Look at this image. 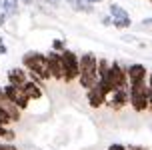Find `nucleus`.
Segmentation results:
<instances>
[{
	"mask_svg": "<svg viewBox=\"0 0 152 150\" xmlns=\"http://www.w3.org/2000/svg\"><path fill=\"white\" fill-rule=\"evenodd\" d=\"M22 68L28 72V80L32 82H44L50 80V70L46 64V54L38 52V50H30L22 56Z\"/></svg>",
	"mask_w": 152,
	"mask_h": 150,
	"instance_id": "1",
	"label": "nucleus"
},
{
	"mask_svg": "<svg viewBox=\"0 0 152 150\" xmlns=\"http://www.w3.org/2000/svg\"><path fill=\"white\" fill-rule=\"evenodd\" d=\"M78 66H80V74H78V82L84 90H90L92 86L98 84V58L92 52H84L78 56Z\"/></svg>",
	"mask_w": 152,
	"mask_h": 150,
	"instance_id": "2",
	"label": "nucleus"
},
{
	"mask_svg": "<svg viewBox=\"0 0 152 150\" xmlns=\"http://www.w3.org/2000/svg\"><path fill=\"white\" fill-rule=\"evenodd\" d=\"M128 104L136 112H144L150 108L148 106V84H146V80L128 84Z\"/></svg>",
	"mask_w": 152,
	"mask_h": 150,
	"instance_id": "3",
	"label": "nucleus"
},
{
	"mask_svg": "<svg viewBox=\"0 0 152 150\" xmlns=\"http://www.w3.org/2000/svg\"><path fill=\"white\" fill-rule=\"evenodd\" d=\"M60 64H62V80L64 82H74L78 80L80 74V66H78V54H74L72 50H64L60 52Z\"/></svg>",
	"mask_w": 152,
	"mask_h": 150,
	"instance_id": "4",
	"label": "nucleus"
},
{
	"mask_svg": "<svg viewBox=\"0 0 152 150\" xmlns=\"http://www.w3.org/2000/svg\"><path fill=\"white\" fill-rule=\"evenodd\" d=\"M2 90H4V98H6L8 102H12V104L22 112V110H26L28 108V104H30V100L26 98V94L22 92V88H18V86H12V84H6V86H2Z\"/></svg>",
	"mask_w": 152,
	"mask_h": 150,
	"instance_id": "5",
	"label": "nucleus"
},
{
	"mask_svg": "<svg viewBox=\"0 0 152 150\" xmlns=\"http://www.w3.org/2000/svg\"><path fill=\"white\" fill-rule=\"evenodd\" d=\"M110 20H112V26H114V28H118V30L130 28V24H132L130 14L120 6V4H114V2L110 4Z\"/></svg>",
	"mask_w": 152,
	"mask_h": 150,
	"instance_id": "6",
	"label": "nucleus"
},
{
	"mask_svg": "<svg viewBox=\"0 0 152 150\" xmlns=\"http://www.w3.org/2000/svg\"><path fill=\"white\" fill-rule=\"evenodd\" d=\"M126 104H128V86L116 88L112 94H110V98L106 100V106L112 108V110H122Z\"/></svg>",
	"mask_w": 152,
	"mask_h": 150,
	"instance_id": "7",
	"label": "nucleus"
},
{
	"mask_svg": "<svg viewBox=\"0 0 152 150\" xmlns=\"http://www.w3.org/2000/svg\"><path fill=\"white\" fill-rule=\"evenodd\" d=\"M124 72H126V78H128V84H134V82H142L148 78V70H146L144 64H130L128 68H124Z\"/></svg>",
	"mask_w": 152,
	"mask_h": 150,
	"instance_id": "8",
	"label": "nucleus"
},
{
	"mask_svg": "<svg viewBox=\"0 0 152 150\" xmlns=\"http://www.w3.org/2000/svg\"><path fill=\"white\" fill-rule=\"evenodd\" d=\"M46 64H48V70H50V78L54 80H62V64H60V54L50 50L46 54Z\"/></svg>",
	"mask_w": 152,
	"mask_h": 150,
	"instance_id": "9",
	"label": "nucleus"
},
{
	"mask_svg": "<svg viewBox=\"0 0 152 150\" xmlns=\"http://www.w3.org/2000/svg\"><path fill=\"white\" fill-rule=\"evenodd\" d=\"M6 78H8V84L22 88L24 84L28 82V72H26L24 68H18V66H16V68H10V70H8Z\"/></svg>",
	"mask_w": 152,
	"mask_h": 150,
	"instance_id": "10",
	"label": "nucleus"
},
{
	"mask_svg": "<svg viewBox=\"0 0 152 150\" xmlns=\"http://www.w3.org/2000/svg\"><path fill=\"white\" fill-rule=\"evenodd\" d=\"M86 98H88V104H90L92 108H100V106L106 104V100H108V96L100 90L98 84H96V86H92V88L86 92Z\"/></svg>",
	"mask_w": 152,
	"mask_h": 150,
	"instance_id": "11",
	"label": "nucleus"
},
{
	"mask_svg": "<svg viewBox=\"0 0 152 150\" xmlns=\"http://www.w3.org/2000/svg\"><path fill=\"white\" fill-rule=\"evenodd\" d=\"M22 92L26 94V98L28 100H40V98H44V90H42V86L38 82H32V80H28V82L22 86Z\"/></svg>",
	"mask_w": 152,
	"mask_h": 150,
	"instance_id": "12",
	"label": "nucleus"
},
{
	"mask_svg": "<svg viewBox=\"0 0 152 150\" xmlns=\"http://www.w3.org/2000/svg\"><path fill=\"white\" fill-rule=\"evenodd\" d=\"M0 12L4 16L18 14V0H0Z\"/></svg>",
	"mask_w": 152,
	"mask_h": 150,
	"instance_id": "13",
	"label": "nucleus"
},
{
	"mask_svg": "<svg viewBox=\"0 0 152 150\" xmlns=\"http://www.w3.org/2000/svg\"><path fill=\"white\" fill-rule=\"evenodd\" d=\"M14 138H16V132L10 126H0V140H4V142H12Z\"/></svg>",
	"mask_w": 152,
	"mask_h": 150,
	"instance_id": "14",
	"label": "nucleus"
},
{
	"mask_svg": "<svg viewBox=\"0 0 152 150\" xmlns=\"http://www.w3.org/2000/svg\"><path fill=\"white\" fill-rule=\"evenodd\" d=\"M52 50L54 52H64V50H66V44H64V40H60V38H54L52 40Z\"/></svg>",
	"mask_w": 152,
	"mask_h": 150,
	"instance_id": "15",
	"label": "nucleus"
},
{
	"mask_svg": "<svg viewBox=\"0 0 152 150\" xmlns=\"http://www.w3.org/2000/svg\"><path fill=\"white\" fill-rule=\"evenodd\" d=\"M10 124H12V120H10L8 112L0 106V126H10Z\"/></svg>",
	"mask_w": 152,
	"mask_h": 150,
	"instance_id": "16",
	"label": "nucleus"
},
{
	"mask_svg": "<svg viewBox=\"0 0 152 150\" xmlns=\"http://www.w3.org/2000/svg\"><path fill=\"white\" fill-rule=\"evenodd\" d=\"M146 84H148V106L152 108V74H148V78H146Z\"/></svg>",
	"mask_w": 152,
	"mask_h": 150,
	"instance_id": "17",
	"label": "nucleus"
},
{
	"mask_svg": "<svg viewBox=\"0 0 152 150\" xmlns=\"http://www.w3.org/2000/svg\"><path fill=\"white\" fill-rule=\"evenodd\" d=\"M0 150H18L12 142H4V140H0Z\"/></svg>",
	"mask_w": 152,
	"mask_h": 150,
	"instance_id": "18",
	"label": "nucleus"
},
{
	"mask_svg": "<svg viewBox=\"0 0 152 150\" xmlns=\"http://www.w3.org/2000/svg\"><path fill=\"white\" fill-rule=\"evenodd\" d=\"M108 150H126V146H124V144H110V146H108Z\"/></svg>",
	"mask_w": 152,
	"mask_h": 150,
	"instance_id": "19",
	"label": "nucleus"
},
{
	"mask_svg": "<svg viewBox=\"0 0 152 150\" xmlns=\"http://www.w3.org/2000/svg\"><path fill=\"white\" fill-rule=\"evenodd\" d=\"M126 150H148L146 146H140V144H130V146H126Z\"/></svg>",
	"mask_w": 152,
	"mask_h": 150,
	"instance_id": "20",
	"label": "nucleus"
},
{
	"mask_svg": "<svg viewBox=\"0 0 152 150\" xmlns=\"http://www.w3.org/2000/svg\"><path fill=\"white\" fill-rule=\"evenodd\" d=\"M6 46H4V40H2V38H0V54H6Z\"/></svg>",
	"mask_w": 152,
	"mask_h": 150,
	"instance_id": "21",
	"label": "nucleus"
},
{
	"mask_svg": "<svg viewBox=\"0 0 152 150\" xmlns=\"http://www.w3.org/2000/svg\"><path fill=\"white\" fill-rule=\"evenodd\" d=\"M142 26H152V18H144L142 20Z\"/></svg>",
	"mask_w": 152,
	"mask_h": 150,
	"instance_id": "22",
	"label": "nucleus"
},
{
	"mask_svg": "<svg viewBox=\"0 0 152 150\" xmlns=\"http://www.w3.org/2000/svg\"><path fill=\"white\" fill-rule=\"evenodd\" d=\"M102 22H104V24H112V20H110V16H104V18H102Z\"/></svg>",
	"mask_w": 152,
	"mask_h": 150,
	"instance_id": "23",
	"label": "nucleus"
},
{
	"mask_svg": "<svg viewBox=\"0 0 152 150\" xmlns=\"http://www.w3.org/2000/svg\"><path fill=\"white\" fill-rule=\"evenodd\" d=\"M84 2H88V4H98V2H102V0H84Z\"/></svg>",
	"mask_w": 152,
	"mask_h": 150,
	"instance_id": "24",
	"label": "nucleus"
},
{
	"mask_svg": "<svg viewBox=\"0 0 152 150\" xmlns=\"http://www.w3.org/2000/svg\"><path fill=\"white\" fill-rule=\"evenodd\" d=\"M2 100H4V90H2V86H0V104H2Z\"/></svg>",
	"mask_w": 152,
	"mask_h": 150,
	"instance_id": "25",
	"label": "nucleus"
},
{
	"mask_svg": "<svg viewBox=\"0 0 152 150\" xmlns=\"http://www.w3.org/2000/svg\"><path fill=\"white\" fill-rule=\"evenodd\" d=\"M24 4H32V0H22Z\"/></svg>",
	"mask_w": 152,
	"mask_h": 150,
	"instance_id": "26",
	"label": "nucleus"
}]
</instances>
